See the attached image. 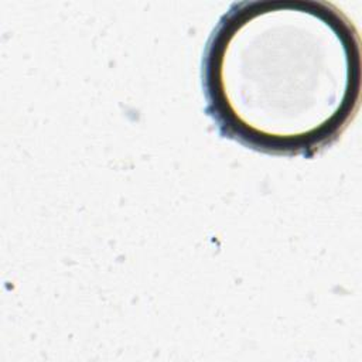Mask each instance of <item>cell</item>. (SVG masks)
Segmentation results:
<instances>
[{"label":"cell","mask_w":362,"mask_h":362,"mask_svg":"<svg viewBox=\"0 0 362 362\" xmlns=\"http://www.w3.org/2000/svg\"><path fill=\"white\" fill-rule=\"evenodd\" d=\"M359 45L354 23L331 3H233L205 47V110L223 137L249 148L311 156L358 110Z\"/></svg>","instance_id":"6da1fadb"}]
</instances>
